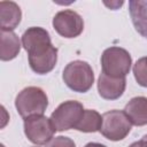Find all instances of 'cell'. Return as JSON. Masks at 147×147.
<instances>
[{
	"mask_svg": "<svg viewBox=\"0 0 147 147\" xmlns=\"http://www.w3.org/2000/svg\"><path fill=\"white\" fill-rule=\"evenodd\" d=\"M124 113L133 125L142 126L147 124V98H132L125 106Z\"/></svg>",
	"mask_w": 147,
	"mask_h": 147,
	"instance_id": "10",
	"label": "cell"
},
{
	"mask_svg": "<svg viewBox=\"0 0 147 147\" xmlns=\"http://www.w3.org/2000/svg\"><path fill=\"white\" fill-rule=\"evenodd\" d=\"M140 147H147V134H145L140 140H139Z\"/></svg>",
	"mask_w": 147,
	"mask_h": 147,
	"instance_id": "17",
	"label": "cell"
},
{
	"mask_svg": "<svg viewBox=\"0 0 147 147\" xmlns=\"http://www.w3.org/2000/svg\"><path fill=\"white\" fill-rule=\"evenodd\" d=\"M22 46L29 54L30 68L39 75L52 71L57 61V48L52 45L49 33L39 26L29 28L22 36Z\"/></svg>",
	"mask_w": 147,
	"mask_h": 147,
	"instance_id": "1",
	"label": "cell"
},
{
	"mask_svg": "<svg viewBox=\"0 0 147 147\" xmlns=\"http://www.w3.org/2000/svg\"><path fill=\"white\" fill-rule=\"evenodd\" d=\"M62 77L70 90L79 93L87 92L94 83V74L91 65L80 60L68 63L63 70Z\"/></svg>",
	"mask_w": 147,
	"mask_h": 147,
	"instance_id": "3",
	"label": "cell"
},
{
	"mask_svg": "<svg viewBox=\"0 0 147 147\" xmlns=\"http://www.w3.org/2000/svg\"><path fill=\"white\" fill-rule=\"evenodd\" d=\"M53 26L60 36L64 38H76L84 30V21L78 13L65 9L54 16Z\"/></svg>",
	"mask_w": 147,
	"mask_h": 147,
	"instance_id": "8",
	"label": "cell"
},
{
	"mask_svg": "<svg viewBox=\"0 0 147 147\" xmlns=\"http://www.w3.org/2000/svg\"><path fill=\"white\" fill-rule=\"evenodd\" d=\"M85 147H107L102 144H99V142H88L85 145Z\"/></svg>",
	"mask_w": 147,
	"mask_h": 147,
	"instance_id": "18",
	"label": "cell"
},
{
	"mask_svg": "<svg viewBox=\"0 0 147 147\" xmlns=\"http://www.w3.org/2000/svg\"><path fill=\"white\" fill-rule=\"evenodd\" d=\"M55 131L51 118L44 115H34L24 118V133L26 138L36 145H44L51 141Z\"/></svg>",
	"mask_w": 147,
	"mask_h": 147,
	"instance_id": "7",
	"label": "cell"
},
{
	"mask_svg": "<svg viewBox=\"0 0 147 147\" xmlns=\"http://www.w3.org/2000/svg\"><path fill=\"white\" fill-rule=\"evenodd\" d=\"M133 75L137 83L142 86L147 87V56L140 57L133 65Z\"/></svg>",
	"mask_w": 147,
	"mask_h": 147,
	"instance_id": "15",
	"label": "cell"
},
{
	"mask_svg": "<svg viewBox=\"0 0 147 147\" xmlns=\"http://www.w3.org/2000/svg\"><path fill=\"white\" fill-rule=\"evenodd\" d=\"M132 123L122 110H109L102 115V124L100 132L101 134L111 140L119 141L124 139L131 131Z\"/></svg>",
	"mask_w": 147,
	"mask_h": 147,
	"instance_id": "5",
	"label": "cell"
},
{
	"mask_svg": "<svg viewBox=\"0 0 147 147\" xmlns=\"http://www.w3.org/2000/svg\"><path fill=\"white\" fill-rule=\"evenodd\" d=\"M129 8L136 30L147 39V0L129 1Z\"/></svg>",
	"mask_w": 147,
	"mask_h": 147,
	"instance_id": "12",
	"label": "cell"
},
{
	"mask_svg": "<svg viewBox=\"0 0 147 147\" xmlns=\"http://www.w3.org/2000/svg\"><path fill=\"white\" fill-rule=\"evenodd\" d=\"M129 147H140V144H139V141H136V142L131 144Z\"/></svg>",
	"mask_w": 147,
	"mask_h": 147,
	"instance_id": "19",
	"label": "cell"
},
{
	"mask_svg": "<svg viewBox=\"0 0 147 147\" xmlns=\"http://www.w3.org/2000/svg\"><path fill=\"white\" fill-rule=\"evenodd\" d=\"M131 63L130 53L122 47H109L105 49L101 55L102 72L109 77H125L131 69Z\"/></svg>",
	"mask_w": 147,
	"mask_h": 147,
	"instance_id": "4",
	"label": "cell"
},
{
	"mask_svg": "<svg viewBox=\"0 0 147 147\" xmlns=\"http://www.w3.org/2000/svg\"><path fill=\"white\" fill-rule=\"evenodd\" d=\"M21 51V44L17 34L13 31L1 30V47L0 59L1 61H10L15 59Z\"/></svg>",
	"mask_w": 147,
	"mask_h": 147,
	"instance_id": "13",
	"label": "cell"
},
{
	"mask_svg": "<svg viewBox=\"0 0 147 147\" xmlns=\"http://www.w3.org/2000/svg\"><path fill=\"white\" fill-rule=\"evenodd\" d=\"M102 124V116L93 109H86L84 110V114L79 121V123L76 126V130L80 132H96L100 131Z\"/></svg>",
	"mask_w": 147,
	"mask_h": 147,
	"instance_id": "14",
	"label": "cell"
},
{
	"mask_svg": "<svg viewBox=\"0 0 147 147\" xmlns=\"http://www.w3.org/2000/svg\"><path fill=\"white\" fill-rule=\"evenodd\" d=\"M84 107L80 102L68 100L62 102L51 115V121L56 131H67L76 129L83 114Z\"/></svg>",
	"mask_w": 147,
	"mask_h": 147,
	"instance_id": "6",
	"label": "cell"
},
{
	"mask_svg": "<svg viewBox=\"0 0 147 147\" xmlns=\"http://www.w3.org/2000/svg\"><path fill=\"white\" fill-rule=\"evenodd\" d=\"M48 106V98L46 93L37 86H29L23 88L15 99V107L17 113L28 118L34 115H42Z\"/></svg>",
	"mask_w": 147,
	"mask_h": 147,
	"instance_id": "2",
	"label": "cell"
},
{
	"mask_svg": "<svg viewBox=\"0 0 147 147\" xmlns=\"http://www.w3.org/2000/svg\"><path fill=\"white\" fill-rule=\"evenodd\" d=\"M46 147H76L72 139L63 136H59L53 138L51 141L46 144Z\"/></svg>",
	"mask_w": 147,
	"mask_h": 147,
	"instance_id": "16",
	"label": "cell"
},
{
	"mask_svg": "<svg viewBox=\"0 0 147 147\" xmlns=\"http://www.w3.org/2000/svg\"><path fill=\"white\" fill-rule=\"evenodd\" d=\"M22 13L20 6L14 1H1L0 2V20L1 30L13 31L21 22Z\"/></svg>",
	"mask_w": 147,
	"mask_h": 147,
	"instance_id": "11",
	"label": "cell"
},
{
	"mask_svg": "<svg viewBox=\"0 0 147 147\" xmlns=\"http://www.w3.org/2000/svg\"><path fill=\"white\" fill-rule=\"evenodd\" d=\"M126 87L125 77L114 78L105 75L102 71L98 80V92L101 98L106 100H116L118 99Z\"/></svg>",
	"mask_w": 147,
	"mask_h": 147,
	"instance_id": "9",
	"label": "cell"
}]
</instances>
